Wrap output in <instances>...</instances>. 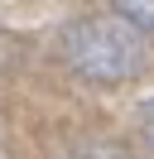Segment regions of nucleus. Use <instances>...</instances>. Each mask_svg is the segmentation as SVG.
Returning <instances> with one entry per match:
<instances>
[{"label":"nucleus","mask_w":154,"mask_h":159,"mask_svg":"<svg viewBox=\"0 0 154 159\" xmlns=\"http://www.w3.org/2000/svg\"><path fill=\"white\" fill-rule=\"evenodd\" d=\"M120 20H130L135 29H154V0H116Z\"/></svg>","instance_id":"obj_2"},{"label":"nucleus","mask_w":154,"mask_h":159,"mask_svg":"<svg viewBox=\"0 0 154 159\" xmlns=\"http://www.w3.org/2000/svg\"><path fill=\"white\" fill-rule=\"evenodd\" d=\"M140 135L154 145V101H144V111H140Z\"/></svg>","instance_id":"obj_3"},{"label":"nucleus","mask_w":154,"mask_h":159,"mask_svg":"<svg viewBox=\"0 0 154 159\" xmlns=\"http://www.w3.org/2000/svg\"><path fill=\"white\" fill-rule=\"evenodd\" d=\"M63 53L77 72L96 82H120V77H135L144 63V43H140V29L130 20H82L63 34Z\"/></svg>","instance_id":"obj_1"}]
</instances>
